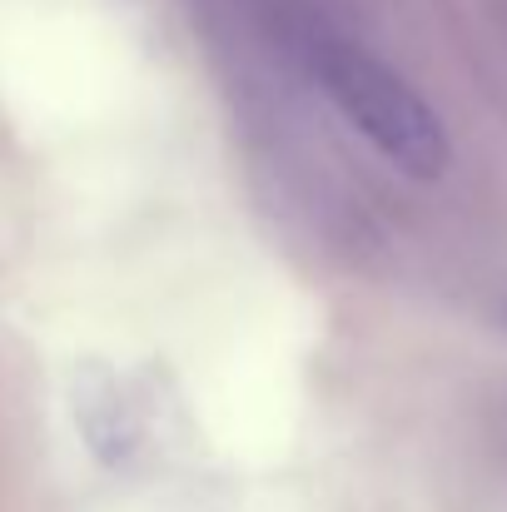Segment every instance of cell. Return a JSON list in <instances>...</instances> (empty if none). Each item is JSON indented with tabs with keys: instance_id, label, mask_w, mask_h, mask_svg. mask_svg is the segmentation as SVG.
Masks as SVG:
<instances>
[{
	"instance_id": "cell-1",
	"label": "cell",
	"mask_w": 507,
	"mask_h": 512,
	"mask_svg": "<svg viewBox=\"0 0 507 512\" xmlns=\"http://www.w3.org/2000/svg\"><path fill=\"white\" fill-rule=\"evenodd\" d=\"M314 75L324 80L338 115L403 174L413 179H438L448 170V130L438 110L378 55H368L353 40L314 35L309 40Z\"/></svg>"
}]
</instances>
